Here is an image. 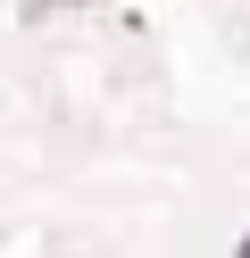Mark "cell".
Instances as JSON below:
<instances>
[{"instance_id": "obj_1", "label": "cell", "mask_w": 250, "mask_h": 258, "mask_svg": "<svg viewBox=\"0 0 250 258\" xmlns=\"http://www.w3.org/2000/svg\"><path fill=\"white\" fill-rule=\"evenodd\" d=\"M242 258H250V241H242Z\"/></svg>"}]
</instances>
